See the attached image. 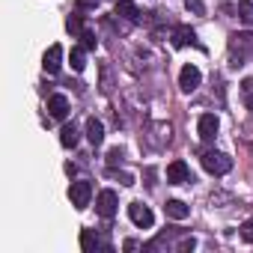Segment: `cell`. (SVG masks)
<instances>
[{
  "instance_id": "2",
  "label": "cell",
  "mask_w": 253,
  "mask_h": 253,
  "mask_svg": "<svg viewBox=\"0 0 253 253\" xmlns=\"http://www.w3.org/2000/svg\"><path fill=\"white\" fill-rule=\"evenodd\" d=\"M203 167L211 176H226L232 170V158L223 155V152H203Z\"/></svg>"
},
{
  "instance_id": "21",
  "label": "cell",
  "mask_w": 253,
  "mask_h": 253,
  "mask_svg": "<svg viewBox=\"0 0 253 253\" xmlns=\"http://www.w3.org/2000/svg\"><path fill=\"white\" fill-rule=\"evenodd\" d=\"M66 27H69V33H75V36H81V33H84V27H81V18H78V15H72Z\"/></svg>"
},
{
  "instance_id": "17",
  "label": "cell",
  "mask_w": 253,
  "mask_h": 253,
  "mask_svg": "<svg viewBox=\"0 0 253 253\" xmlns=\"http://www.w3.org/2000/svg\"><path fill=\"white\" fill-rule=\"evenodd\" d=\"M78 137H81V134H78V128H75L72 122H69V125H63V131H60V143H63L66 149H72V146L78 143Z\"/></svg>"
},
{
  "instance_id": "5",
  "label": "cell",
  "mask_w": 253,
  "mask_h": 253,
  "mask_svg": "<svg viewBox=\"0 0 253 253\" xmlns=\"http://www.w3.org/2000/svg\"><path fill=\"white\" fill-rule=\"evenodd\" d=\"M203 84V72L197 69V66H182V72H179V86H182V92H194L197 86Z\"/></svg>"
},
{
  "instance_id": "7",
  "label": "cell",
  "mask_w": 253,
  "mask_h": 253,
  "mask_svg": "<svg viewBox=\"0 0 253 253\" xmlns=\"http://www.w3.org/2000/svg\"><path fill=\"white\" fill-rule=\"evenodd\" d=\"M167 182H170V185H188V182H194L191 167H188L185 161H173V164L167 167Z\"/></svg>"
},
{
  "instance_id": "19",
  "label": "cell",
  "mask_w": 253,
  "mask_h": 253,
  "mask_svg": "<svg viewBox=\"0 0 253 253\" xmlns=\"http://www.w3.org/2000/svg\"><path fill=\"white\" fill-rule=\"evenodd\" d=\"M238 18L247 27H253V3H250V0H241V3H238Z\"/></svg>"
},
{
  "instance_id": "20",
  "label": "cell",
  "mask_w": 253,
  "mask_h": 253,
  "mask_svg": "<svg viewBox=\"0 0 253 253\" xmlns=\"http://www.w3.org/2000/svg\"><path fill=\"white\" fill-rule=\"evenodd\" d=\"M185 6H188V12H194V15H206L203 0H185Z\"/></svg>"
},
{
  "instance_id": "15",
  "label": "cell",
  "mask_w": 253,
  "mask_h": 253,
  "mask_svg": "<svg viewBox=\"0 0 253 253\" xmlns=\"http://www.w3.org/2000/svg\"><path fill=\"white\" fill-rule=\"evenodd\" d=\"M164 211H167V217H173V220H185V217L191 214V209H188L182 200H167Z\"/></svg>"
},
{
  "instance_id": "3",
  "label": "cell",
  "mask_w": 253,
  "mask_h": 253,
  "mask_svg": "<svg viewBox=\"0 0 253 253\" xmlns=\"http://www.w3.org/2000/svg\"><path fill=\"white\" fill-rule=\"evenodd\" d=\"M69 200H72V206L75 209H86L89 206V200H92V185L89 182H72V188H69Z\"/></svg>"
},
{
  "instance_id": "12",
  "label": "cell",
  "mask_w": 253,
  "mask_h": 253,
  "mask_svg": "<svg viewBox=\"0 0 253 253\" xmlns=\"http://www.w3.org/2000/svg\"><path fill=\"white\" fill-rule=\"evenodd\" d=\"M116 15H122L125 21H140V9L134 0H116Z\"/></svg>"
},
{
  "instance_id": "9",
  "label": "cell",
  "mask_w": 253,
  "mask_h": 253,
  "mask_svg": "<svg viewBox=\"0 0 253 253\" xmlns=\"http://www.w3.org/2000/svg\"><path fill=\"white\" fill-rule=\"evenodd\" d=\"M146 140H149L152 149H161L164 143H170V125L167 122H155L152 128H149V137Z\"/></svg>"
},
{
  "instance_id": "24",
  "label": "cell",
  "mask_w": 253,
  "mask_h": 253,
  "mask_svg": "<svg viewBox=\"0 0 253 253\" xmlns=\"http://www.w3.org/2000/svg\"><path fill=\"white\" fill-rule=\"evenodd\" d=\"M107 164H110V167L122 164V149H110V155H107Z\"/></svg>"
},
{
  "instance_id": "25",
  "label": "cell",
  "mask_w": 253,
  "mask_h": 253,
  "mask_svg": "<svg viewBox=\"0 0 253 253\" xmlns=\"http://www.w3.org/2000/svg\"><path fill=\"white\" fill-rule=\"evenodd\" d=\"M81 6H84V9H95V6H98V0H81Z\"/></svg>"
},
{
  "instance_id": "22",
  "label": "cell",
  "mask_w": 253,
  "mask_h": 253,
  "mask_svg": "<svg viewBox=\"0 0 253 253\" xmlns=\"http://www.w3.org/2000/svg\"><path fill=\"white\" fill-rule=\"evenodd\" d=\"M241 238H244V241H253V217L241 223Z\"/></svg>"
},
{
  "instance_id": "1",
  "label": "cell",
  "mask_w": 253,
  "mask_h": 253,
  "mask_svg": "<svg viewBox=\"0 0 253 253\" xmlns=\"http://www.w3.org/2000/svg\"><path fill=\"white\" fill-rule=\"evenodd\" d=\"M247 48H253V36H250V33H232V36H229V60H232L235 69L244 66Z\"/></svg>"
},
{
  "instance_id": "4",
  "label": "cell",
  "mask_w": 253,
  "mask_h": 253,
  "mask_svg": "<svg viewBox=\"0 0 253 253\" xmlns=\"http://www.w3.org/2000/svg\"><path fill=\"white\" fill-rule=\"evenodd\" d=\"M128 217H131V223H134V226H140V229H149V226L155 223L152 209H149V206H143V203H131V206H128Z\"/></svg>"
},
{
  "instance_id": "13",
  "label": "cell",
  "mask_w": 253,
  "mask_h": 253,
  "mask_svg": "<svg viewBox=\"0 0 253 253\" xmlns=\"http://www.w3.org/2000/svg\"><path fill=\"white\" fill-rule=\"evenodd\" d=\"M86 140L92 143V146H101L104 143V125L92 116V119H86Z\"/></svg>"
},
{
  "instance_id": "23",
  "label": "cell",
  "mask_w": 253,
  "mask_h": 253,
  "mask_svg": "<svg viewBox=\"0 0 253 253\" xmlns=\"http://www.w3.org/2000/svg\"><path fill=\"white\" fill-rule=\"evenodd\" d=\"M81 39H84V48H86V51H92V48H95V36H92L89 30H84V33H81Z\"/></svg>"
},
{
  "instance_id": "14",
  "label": "cell",
  "mask_w": 253,
  "mask_h": 253,
  "mask_svg": "<svg viewBox=\"0 0 253 253\" xmlns=\"http://www.w3.org/2000/svg\"><path fill=\"white\" fill-rule=\"evenodd\" d=\"M170 39H173V45H176V48H185L188 42H191V45L197 42V33H194L191 27H173V33H170Z\"/></svg>"
},
{
  "instance_id": "18",
  "label": "cell",
  "mask_w": 253,
  "mask_h": 253,
  "mask_svg": "<svg viewBox=\"0 0 253 253\" xmlns=\"http://www.w3.org/2000/svg\"><path fill=\"white\" fill-rule=\"evenodd\" d=\"M72 69L75 72H84L86 69V48H72Z\"/></svg>"
},
{
  "instance_id": "16",
  "label": "cell",
  "mask_w": 253,
  "mask_h": 253,
  "mask_svg": "<svg viewBox=\"0 0 253 253\" xmlns=\"http://www.w3.org/2000/svg\"><path fill=\"white\" fill-rule=\"evenodd\" d=\"M81 247H84L86 253H95V250L101 247V241H98V235H95L92 229H84V232H81Z\"/></svg>"
},
{
  "instance_id": "10",
  "label": "cell",
  "mask_w": 253,
  "mask_h": 253,
  "mask_svg": "<svg viewBox=\"0 0 253 253\" xmlns=\"http://www.w3.org/2000/svg\"><path fill=\"white\" fill-rule=\"evenodd\" d=\"M42 66H45L48 75H57L60 66H63V45H51V48L45 51V57H42Z\"/></svg>"
},
{
  "instance_id": "6",
  "label": "cell",
  "mask_w": 253,
  "mask_h": 253,
  "mask_svg": "<svg viewBox=\"0 0 253 253\" xmlns=\"http://www.w3.org/2000/svg\"><path fill=\"white\" fill-rule=\"evenodd\" d=\"M116 206H119V200H116V191H110V188L95 197V211L101 217H113L116 214Z\"/></svg>"
},
{
  "instance_id": "8",
  "label": "cell",
  "mask_w": 253,
  "mask_h": 253,
  "mask_svg": "<svg viewBox=\"0 0 253 253\" xmlns=\"http://www.w3.org/2000/svg\"><path fill=\"white\" fill-rule=\"evenodd\" d=\"M217 128H220V122H217V116H214V113H203V116H200V122H197V131H200V137H203V140H214Z\"/></svg>"
},
{
  "instance_id": "11",
  "label": "cell",
  "mask_w": 253,
  "mask_h": 253,
  "mask_svg": "<svg viewBox=\"0 0 253 253\" xmlns=\"http://www.w3.org/2000/svg\"><path fill=\"white\" fill-rule=\"evenodd\" d=\"M48 113H51L54 119H66V116H69V98L60 95V92L51 95V98H48Z\"/></svg>"
}]
</instances>
